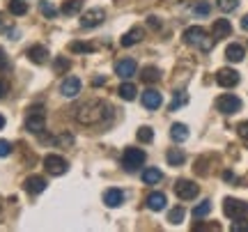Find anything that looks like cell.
Listing matches in <instances>:
<instances>
[{
  "instance_id": "obj_1",
  "label": "cell",
  "mask_w": 248,
  "mask_h": 232,
  "mask_svg": "<svg viewBox=\"0 0 248 232\" xmlns=\"http://www.w3.org/2000/svg\"><path fill=\"white\" fill-rule=\"evenodd\" d=\"M108 115H110V106L106 101H101V99H90L85 104H80L78 110H76L78 124H85V126L101 124Z\"/></svg>"
},
{
  "instance_id": "obj_2",
  "label": "cell",
  "mask_w": 248,
  "mask_h": 232,
  "mask_svg": "<svg viewBox=\"0 0 248 232\" xmlns=\"http://www.w3.org/2000/svg\"><path fill=\"white\" fill-rule=\"evenodd\" d=\"M184 42L188 46H195V48H200L202 53H209L214 46V37H207L204 32V28L200 26H191L184 30Z\"/></svg>"
},
{
  "instance_id": "obj_3",
  "label": "cell",
  "mask_w": 248,
  "mask_h": 232,
  "mask_svg": "<svg viewBox=\"0 0 248 232\" xmlns=\"http://www.w3.org/2000/svg\"><path fill=\"white\" fill-rule=\"evenodd\" d=\"M223 214L228 218H246L248 216V202L244 200H234V198H225L223 200Z\"/></svg>"
},
{
  "instance_id": "obj_4",
  "label": "cell",
  "mask_w": 248,
  "mask_h": 232,
  "mask_svg": "<svg viewBox=\"0 0 248 232\" xmlns=\"http://www.w3.org/2000/svg\"><path fill=\"white\" fill-rule=\"evenodd\" d=\"M46 126V117H44V108L42 106H32L30 113L26 117V129L30 134H42Z\"/></svg>"
},
{
  "instance_id": "obj_5",
  "label": "cell",
  "mask_w": 248,
  "mask_h": 232,
  "mask_svg": "<svg viewBox=\"0 0 248 232\" xmlns=\"http://www.w3.org/2000/svg\"><path fill=\"white\" fill-rule=\"evenodd\" d=\"M145 163V152L142 150H138V147H126L122 154V166L124 170H129V172H133V170H138Z\"/></svg>"
},
{
  "instance_id": "obj_6",
  "label": "cell",
  "mask_w": 248,
  "mask_h": 232,
  "mask_svg": "<svg viewBox=\"0 0 248 232\" xmlns=\"http://www.w3.org/2000/svg\"><path fill=\"white\" fill-rule=\"evenodd\" d=\"M44 168L48 175H53V177H60L64 175L67 170H69V163L62 159L60 154H46L44 156Z\"/></svg>"
},
{
  "instance_id": "obj_7",
  "label": "cell",
  "mask_w": 248,
  "mask_h": 232,
  "mask_svg": "<svg viewBox=\"0 0 248 232\" xmlns=\"http://www.w3.org/2000/svg\"><path fill=\"white\" fill-rule=\"evenodd\" d=\"M216 110H221L223 115H234L241 110V99L234 94H221L216 99Z\"/></svg>"
},
{
  "instance_id": "obj_8",
  "label": "cell",
  "mask_w": 248,
  "mask_h": 232,
  "mask_svg": "<svg viewBox=\"0 0 248 232\" xmlns=\"http://www.w3.org/2000/svg\"><path fill=\"white\" fill-rule=\"evenodd\" d=\"M198 193H200V188H198L195 182H191V179H177V184H175V196H177L179 200H193Z\"/></svg>"
},
{
  "instance_id": "obj_9",
  "label": "cell",
  "mask_w": 248,
  "mask_h": 232,
  "mask_svg": "<svg viewBox=\"0 0 248 232\" xmlns=\"http://www.w3.org/2000/svg\"><path fill=\"white\" fill-rule=\"evenodd\" d=\"M104 18H106V12L101 7H92L88 9L85 14H83V18H80V26L83 28H97L99 23H104Z\"/></svg>"
},
{
  "instance_id": "obj_10",
  "label": "cell",
  "mask_w": 248,
  "mask_h": 232,
  "mask_svg": "<svg viewBox=\"0 0 248 232\" xmlns=\"http://www.w3.org/2000/svg\"><path fill=\"white\" fill-rule=\"evenodd\" d=\"M216 83L221 85V88H234L237 83H239V74L230 69V67H223L216 72Z\"/></svg>"
},
{
  "instance_id": "obj_11",
  "label": "cell",
  "mask_w": 248,
  "mask_h": 232,
  "mask_svg": "<svg viewBox=\"0 0 248 232\" xmlns=\"http://www.w3.org/2000/svg\"><path fill=\"white\" fill-rule=\"evenodd\" d=\"M115 74L124 80L131 78V76L138 74V64H136V60H131V58H124V60H120V62L115 64Z\"/></svg>"
},
{
  "instance_id": "obj_12",
  "label": "cell",
  "mask_w": 248,
  "mask_h": 232,
  "mask_svg": "<svg viewBox=\"0 0 248 232\" xmlns=\"http://www.w3.org/2000/svg\"><path fill=\"white\" fill-rule=\"evenodd\" d=\"M232 35V23L228 18H216L212 26V37L214 42H218V39H225V37Z\"/></svg>"
},
{
  "instance_id": "obj_13",
  "label": "cell",
  "mask_w": 248,
  "mask_h": 232,
  "mask_svg": "<svg viewBox=\"0 0 248 232\" xmlns=\"http://www.w3.org/2000/svg\"><path fill=\"white\" fill-rule=\"evenodd\" d=\"M140 101H142V106L147 108V110H156V108L163 104V97H161V92L159 90H145L142 92V97H140Z\"/></svg>"
},
{
  "instance_id": "obj_14",
  "label": "cell",
  "mask_w": 248,
  "mask_h": 232,
  "mask_svg": "<svg viewBox=\"0 0 248 232\" xmlns=\"http://www.w3.org/2000/svg\"><path fill=\"white\" fill-rule=\"evenodd\" d=\"M80 88H83V83H80V78H76V76H67V78L62 80L60 92H62V94H64L67 99H71V97H76V94H78Z\"/></svg>"
},
{
  "instance_id": "obj_15",
  "label": "cell",
  "mask_w": 248,
  "mask_h": 232,
  "mask_svg": "<svg viewBox=\"0 0 248 232\" xmlns=\"http://www.w3.org/2000/svg\"><path fill=\"white\" fill-rule=\"evenodd\" d=\"M26 55H28V60H30V62H35V64H44L46 60H48V48H46V46H42V44L30 46Z\"/></svg>"
},
{
  "instance_id": "obj_16",
  "label": "cell",
  "mask_w": 248,
  "mask_h": 232,
  "mask_svg": "<svg viewBox=\"0 0 248 232\" xmlns=\"http://www.w3.org/2000/svg\"><path fill=\"white\" fill-rule=\"evenodd\" d=\"M23 188H26L28 193H32V196H37V193H42L46 188V179L39 177V175H30V177L23 182Z\"/></svg>"
},
{
  "instance_id": "obj_17",
  "label": "cell",
  "mask_w": 248,
  "mask_h": 232,
  "mask_svg": "<svg viewBox=\"0 0 248 232\" xmlns=\"http://www.w3.org/2000/svg\"><path fill=\"white\" fill-rule=\"evenodd\" d=\"M142 37H145V30H142L140 26H136V28H131V30H129V32H126L120 42H122V46H126V48H129V46H133V44H140Z\"/></svg>"
},
{
  "instance_id": "obj_18",
  "label": "cell",
  "mask_w": 248,
  "mask_h": 232,
  "mask_svg": "<svg viewBox=\"0 0 248 232\" xmlns=\"http://www.w3.org/2000/svg\"><path fill=\"white\" fill-rule=\"evenodd\" d=\"M104 202L108 207H120L124 202V191L122 188H108L106 196H104Z\"/></svg>"
},
{
  "instance_id": "obj_19",
  "label": "cell",
  "mask_w": 248,
  "mask_h": 232,
  "mask_svg": "<svg viewBox=\"0 0 248 232\" xmlns=\"http://www.w3.org/2000/svg\"><path fill=\"white\" fill-rule=\"evenodd\" d=\"M244 55H246V51H244V46H239V44H230L228 48H225V58H228V62H241V60H244Z\"/></svg>"
},
{
  "instance_id": "obj_20",
  "label": "cell",
  "mask_w": 248,
  "mask_h": 232,
  "mask_svg": "<svg viewBox=\"0 0 248 232\" xmlns=\"http://www.w3.org/2000/svg\"><path fill=\"white\" fill-rule=\"evenodd\" d=\"M147 209H152V212L166 209V196L163 193H150L147 196Z\"/></svg>"
},
{
  "instance_id": "obj_21",
  "label": "cell",
  "mask_w": 248,
  "mask_h": 232,
  "mask_svg": "<svg viewBox=\"0 0 248 232\" xmlns=\"http://www.w3.org/2000/svg\"><path fill=\"white\" fill-rule=\"evenodd\" d=\"M80 9H83V0H64L60 12L64 16H74V14H78Z\"/></svg>"
},
{
  "instance_id": "obj_22",
  "label": "cell",
  "mask_w": 248,
  "mask_h": 232,
  "mask_svg": "<svg viewBox=\"0 0 248 232\" xmlns=\"http://www.w3.org/2000/svg\"><path fill=\"white\" fill-rule=\"evenodd\" d=\"M161 179H163V172L159 168H145L142 170V182L145 184H159Z\"/></svg>"
},
{
  "instance_id": "obj_23",
  "label": "cell",
  "mask_w": 248,
  "mask_h": 232,
  "mask_svg": "<svg viewBox=\"0 0 248 232\" xmlns=\"http://www.w3.org/2000/svg\"><path fill=\"white\" fill-rule=\"evenodd\" d=\"M170 138L177 140V143H184L186 138H188V129H186V124H172L170 126Z\"/></svg>"
},
{
  "instance_id": "obj_24",
  "label": "cell",
  "mask_w": 248,
  "mask_h": 232,
  "mask_svg": "<svg viewBox=\"0 0 248 232\" xmlns=\"http://www.w3.org/2000/svg\"><path fill=\"white\" fill-rule=\"evenodd\" d=\"M7 9H9V14H14V16H23L28 12V5H26V0H9Z\"/></svg>"
},
{
  "instance_id": "obj_25",
  "label": "cell",
  "mask_w": 248,
  "mask_h": 232,
  "mask_svg": "<svg viewBox=\"0 0 248 232\" xmlns=\"http://www.w3.org/2000/svg\"><path fill=\"white\" fill-rule=\"evenodd\" d=\"M161 78V72L156 69V67H145L140 72V80L142 83H156V80Z\"/></svg>"
},
{
  "instance_id": "obj_26",
  "label": "cell",
  "mask_w": 248,
  "mask_h": 232,
  "mask_svg": "<svg viewBox=\"0 0 248 232\" xmlns=\"http://www.w3.org/2000/svg\"><path fill=\"white\" fill-rule=\"evenodd\" d=\"M136 92H138V90H136L133 83H122L120 90H117V94H120L122 99H126V101H133V99H136Z\"/></svg>"
},
{
  "instance_id": "obj_27",
  "label": "cell",
  "mask_w": 248,
  "mask_h": 232,
  "mask_svg": "<svg viewBox=\"0 0 248 232\" xmlns=\"http://www.w3.org/2000/svg\"><path fill=\"white\" fill-rule=\"evenodd\" d=\"M166 159H168L170 166H175V168H177V166H182V163L186 161V154L182 152V150H170V152L166 154Z\"/></svg>"
},
{
  "instance_id": "obj_28",
  "label": "cell",
  "mask_w": 248,
  "mask_h": 232,
  "mask_svg": "<svg viewBox=\"0 0 248 232\" xmlns=\"http://www.w3.org/2000/svg\"><path fill=\"white\" fill-rule=\"evenodd\" d=\"M136 138H138L140 143H152V140H154V131H152L150 126H140V129L136 131Z\"/></svg>"
},
{
  "instance_id": "obj_29",
  "label": "cell",
  "mask_w": 248,
  "mask_h": 232,
  "mask_svg": "<svg viewBox=\"0 0 248 232\" xmlns=\"http://www.w3.org/2000/svg\"><path fill=\"white\" fill-rule=\"evenodd\" d=\"M209 212H212V202H209V200H202L198 207H193V216H195V218H202V216H207Z\"/></svg>"
},
{
  "instance_id": "obj_30",
  "label": "cell",
  "mask_w": 248,
  "mask_h": 232,
  "mask_svg": "<svg viewBox=\"0 0 248 232\" xmlns=\"http://www.w3.org/2000/svg\"><path fill=\"white\" fill-rule=\"evenodd\" d=\"M184 216H186V212H184V207H175L172 212L168 214V221L172 225H179L182 221H184Z\"/></svg>"
},
{
  "instance_id": "obj_31",
  "label": "cell",
  "mask_w": 248,
  "mask_h": 232,
  "mask_svg": "<svg viewBox=\"0 0 248 232\" xmlns=\"http://www.w3.org/2000/svg\"><path fill=\"white\" fill-rule=\"evenodd\" d=\"M69 51L71 53H92V51H94V46L83 44V42H74V44H69Z\"/></svg>"
},
{
  "instance_id": "obj_32",
  "label": "cell",
  "mask_w": 248,
  "mask_h": 232,
  "mask_svg": "<svg viewBox=\"0 0 248 232\" xmlns=\"http://www.w3.org/2000/svg\"><path fill=\"white\" fill-rule=\"evenodd\" d=\"M216 5H218L221 12H234L239 7V0H216Z\"/></svg>"
},
{
  "instance_id": "obj_33",
  "label": "cell",
  "mask_w": 248,
  "mask_h": 232,
  "mask_svg": "<svg viewBox=\"0 0 248 232\" xmlns=\"http://www.w3.org/2000/svg\"><path fill=\"white\" fill-rule=\"evenodd\" d=\"M39 9H42V14H44L46 18H53L55 14H58V9H55L48 0H42V2H39Z\"/></svg>"
},
{
  "instance_id": "obj_34",
  "label": "cell",
  "mask_w": 248,
  "mask_h": 232,
  "mask_svg": "<svg viewBox=\"0 0 248 232\" xmlns=\"http://www.w3.org/2000/svg\"><path fill=\"white\" fill-rule=\"evenodd\" d=\"M186 101H188V97H186L184 92H179V94H177V92H175V99L170 101V110H177L179 106H184Z\"/></svg>"
},
{
  "instance_id": "obj_35",
  "label": "cell",
  "mask_w": 248,
  "mask_h": 232,
  "mask_svg": "<svg viewBox=\"0 0 248 232\" xmlns=\"http://www.w3.org/2000/svg\"><path fill=\"white\" fill-rule=\"evenodd\" d=\"M209 2H198V5H195L193 7V14L195 16H207V14H209Z\"/></svg>"
},
{
  "instance_id": "obj_36",
  "label": "cell",
  "mask_w": 248,
  "mask_h": 232,
  "mask_svg": "<svg viewBox=\"0 0 248 232\" xmlns=\"http://www.w3.org/2000/svg\"><path fill=\"white\" fill-rule=\"evenodd\" d=\"M55 143L60 145V147H69V145L74 143V136L71 134H60L58 138H55Z\"/></svg>"
},
{
  "instance_id": "obj_37",
  "label": "cell",
  "mask_w": 248,
  "mask_h": 232,
  "mask_svg": "<svg viewBox=\"0 0 248 232\" xmlns=\"http://www.w3.org/2000/svg\"><path fill=\"white\" fill-rule=\"evenodd\" d=\"M53 67H55V72H58V74H62V72H67L71 64H69V60H67V58H58Z\"/></svg>"
},
{
  "instance_id": "obj_38",
  "label": "cell",
  "mask_w": 248,
  "mask_h": 232,
  "mask_svg": "<svg viewBox=\"0 0 248 232\" xmlns=\"http://www.w3.org/2000/svg\"><path fill=\"white\" fill-rule=\"evenodd\" d=\"M232 232H248V221H244V218H234Z\"/></svg>"
},
{
  "instance_id": "obj_39",
  "label": "cell",
  "mask_w": 248,
  "mask_h": 232,
  "mask_svg": "<svg viewBox=\"0 0 248 232\" xmlns=\"http://www.w3.org/2000/svg\"><path fill=\"white\" fill-rule=\"evenodd\" d=\"M12 154V143L9 140H0V156H9Z\"/></svg>"
},
{
  "instance_id": "obj_40",
  "label": "cell",
  "mask_w": 248,
  "mask_h": 232,
  "mask_svg": "<svg viewBox=\"0 0 248 232\" xmlns=\"http://www.w3.org/2000/svg\"><path fill=\"white\" fill-rule=\"evenodd\" d=\"M193 230H221V225H218V223H209V225H204V223H193Z\"/></svg>"
},
{
  "instance_id": "obj_41",
  "label": "cell",
  "mask_w": 248,
  "mask_h": 232,
  "mask_svg": "<svg viewBox=\"0 0 248 232\" xmlns=\"http://www.w3.org/2000/svg\"><path fill=\"white\" fill-rule=\"evenodd\" d=\"M237 134H239V138L248 140V120H246V122H241V124L237 126Z\"/></svg>"
},
{
  "instance_id": "obj_42",
  "label": "cell",
  "mask_w": 248,
  "mask_h": 232,
  "mask_svg": "<svg viewBox=\"0 0 248 232\" xmlns=\"http://www.w3.org/2000/svg\"><path fill=\"white\" fill-rule=\"evenodd\" d=\"M147 23H150L152 30H159V28H161V21L156 16H150V18H147Z\"/></svg>"
},
{
  "instance_id": "obj_43",
  "label": "cell",
  "mask_w": 248,
  "mask_h": 232,
  "mask_svg": "<svg viewBox=\"0 0 248 232\" xmlns=\"http://www.w3.org/2000/svg\"><path fill=\"white\" fill-rule=\"evenodd\" d=\"M223 179H225V182H234V172H230V170H225V172H223Z\"/></svg>"
},
{
  "instance_id": "obj_44",
  "label": "cell",
  "mask_w": 248,
  "mask_h": 232,
  "mask_svg": "<svg viewBox=\"0 0 248 232\" xmlns=\"http://www.w3.org/2000/svg\"><path fill=\"white\" fill-rule=\"evenodd\" d=\"M241 28H244V30H248V14L241 18Z\"/></svg>"
},
{
  "instance_id": "obj_45",
  "label": "cell",
  "mask_w": 248,
  "mask_h": 232,
  "mask_svg": "<svg viewBox=\"0 0 248 232\" xmlns=\"http://www.w3.org/2000/svg\"><path fill=\"white\" fill-rule=\"evenodd\" d=\"M2 94H5V83L0 80V97H2Z\"/></svg>"
},
{
  "instance_id": "obj_46",
  "label": "cell",
  "mask_w": 248,
  "mask_h": 232,
  "mask_svg": "<svg viewBox=\"0 0 248 232\" xmlns=\"http://www.w3.org/2000/svg\"><path fill=\"white\" fill-rule=\"evenodd\" d=\"M0 67H5V55H2V51H0Z\"/></svg>"
},
{
  "instance_id": "obj_47",
  "label": "cell",
  "mask_w": 248,
  "mask_h": 232,
  "mask_svg": "<svg viewBox=\"0 0 248 232\" xmlns=\"http://www.w3.org/2000/svg\"><path fill=\"white\" fill-rule=\"evenodd\" d=\"M0 129H5V117L0 115Z\"/></svg>"
},
{
  "instance_id": "obj_48",
  "label": "cell",
  "mask_w": 248,
  "mask_h": 232,
  "mask_svg": "<svg viewBox=\"0 0 248 232\" xmlns=\"http://www.w3.org/2000/svg\"><path fill=\"white\" fill-rule=\"evenodd\" d=\"M0 26H2V14H0Z\"/></svg>"
}]
</instances>
